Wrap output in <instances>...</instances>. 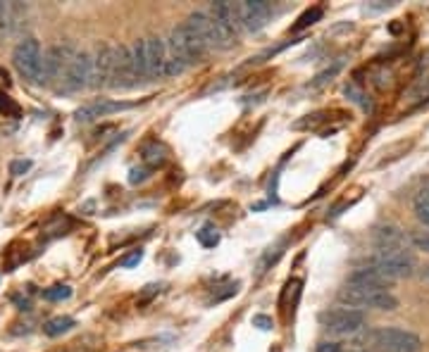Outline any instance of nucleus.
Returning <instances> with one entry per match:
<instances>
[{"label": "nucleus", "mask_w": 429, "mask_h": 352, "mask_svg": "<svg viewBox=\"0 0 429 352\" xmlns=\"http://www.w3.org/2000/svg\"><path fill=\"white\" fill-rule=\"evenodd\" d=\"M339 302L353 309H379V312H394L399 307V297L386 288H365V286H343L339 291Z\"/></svg>", "instance_id": "f257e3e1"}, {"label": "nucleus", "mask_w": 429, "mask_h": 352, "mask_svg": "<svg viewBox=\"0 0 429 352\" xmlns=\"http://www.w3.org/2000/svg\"><path fill=\"white\" fill-rule=\"evenodd\" d=\"M12 65L34 86H43V50L41 43L31 36L21 39L12 50Z\"/></svg>", "instance_id": "f03ea898"}, {"label": "nucleus", "mask_w": 429, "mask_h": 352, "mask_svg": "<svg viewBox=\"0 0 429 352\" xmlns=\"http://www.w3.org/2000/svg\"><path fill=\"white\" fill-rule=\"evenodd\" d=\"M369 266L382 271L386 279H408L415 274V257L405 248H377Z\"/></svg>", "instance_id": "7ed1b4c3"}, {"label": "nucleus", "mask_w": 429, "mask_h": 352, "mask_svg": "<svg viewBox=\"0 0 429 352\" xmlns=\"http://www.w3.org/2000/svg\"><path fill=\"white\" fill-rule=\"evenodd\" d=\"M369 345L379 352H422V338L412 331L382 326L369 333Z\"/></svg>", "instance_id": "20e7f679"}, {"label": "nucleus", "mask_w": 429, "mask_h": 352, "mask_svg": "<svg viewBox=\"0 0 429 352\" xmlns=\"http://www.w3.org/2000/svg\"><path fill=\"white\" fill-rule=\"evenodd\" d=\"M186 24L201 36V41L206 43L208 50H227V48L234 46V39L214 22L210 17V12H191Z\"/></svg>", "instance_id": "39448f33"}, {"label": "nucleus", "mask_w": 429, "mask_h": 352, "mask_svg": "<svg viewBox=\"0 0 429 352\" xmlns=\"http://www.w3.org/2000/svg\"><path fill=\"white\" fill-rule=\"evenodd\" d=\"M77 48L72 43H55L43 52V86H57L67 67L72 65Z\"/></svg>", "instance_id": "423d86ee"}, {"label": "nucleus", "mask_w": 429, "mask_h": 352, "mask_svg": "<svg viewBox=\"0 0 429 352\" xmlns=\"http://www.w3.org/2000/svg\"><path fill=\"white\" fill-rule=\"evenodd\" d=\"M320 322L329 333L353 335L365 329V314L360 309H353V307H334L329 312H322Z\"/></svg>", "instance_id": "0eeeda50"}, {"label": "nucleus", "mask_w": 429, "mask_h": 352, "mask_svg": "<svg viewBox=\"0 0 429 352\" xmlns=\"http://www.w3.org/2000/svg\"><path fill=\"white\" fill-rule=\"evenodd\" d=\"M84 88H91V55L77 48V55H74L72 65L67 67V72H64V77L60 79L55 90L62 95H69L79 93Z\"/></svg>", "instance_id": "6e6552de"}, {"label": "nucleus", "mask_w": 429, "mask_h": 352, "mask_svg": "<svg viewBox=\"0 0 429 352\" xmlns=\"http://www.w3.org/2000/svg\"><path fill=\"white\" fill-rule=\"evenodd\" d=\"M272 14H275V8L267 0H244V3H239L241 26L248 34H257V31L265 29Z\"/></svg>", "instance_id": "1a4fd4ad"}, {"label": "nucleus", "mask_w": 429, "mask_h": 352, "mask_svg": "<svg viewBox=\"0 0 429 352\" xmlns=\"http://www.w3.org/2000/svg\"><path fill=\"white\" fill-rule=\"evenodd\" d=\"M170 36H172V41L176 43V48L181 50V55L186 57V62H189V65H196V62H201L203 57L210 52L206 48V43L201 41V36H198L186 22L179 24V26H174V29L170 31Z\"/></svg>", "instance_id": "9d476101"}, {"label": "nucleus", "mask_w": 429, "mask_h": 352, "mask_svg": "<svg viewBox=\"0 0 429 352\" xmlns=\"http://www.w3.org/2000/svg\"><path fill=\"white\" fill-rule=\"evenodd\" d=\"M136 86H138V77H136V69H134L129 46H115V65H112L110 88L129 90V88H136Z\"/></svg>", "instance_id": "9b49d317"}, {"label": "nucleus", "mask_w": 429, "mask_h": 352, "mask_svg": "<svg viewBox=\"0 0 429 352\" xmlns=\"http://www.w3.org/2000/svg\"><path fill=\"white\" fill-rule=\"evenodd\" d=\"M112 65H115V46H98L91 55V88H110Z\"/></svg>", "instance_id": "f8f14e48"}, {"label": "nucleus", "mask_w": 429, "mask_h": 352, "mask_svg": "<svg viewBox=\"0 0 429 352\" xmlns=\"http://www.w3.org/2000/svg\"><path fill=\"white\" fill-rule=\"evenodd\" d=\"M210 17L227 31L232 39L244 31L241 26V17H239V3H227V0H219V3H212L210 8Z\"/></svg>", "instance_id": "ddd939ff"}, {"label": "nucleus", "mask_w": 429, "mask_h": 352, "mask_svg": "<svg viewBox=\"0 0 429 352\" xmlns=\"http://www.w3.org/2000/svg\"><path fill=\"white\" fill-rule=\"evenodd\" d=\"M131 108V103H115V100H105V98H98V100H91V103L82 105L77 112H74V117H77V121H93V119H100V117H107L112 115V112H122V110H129Z\"/></svg>", "instance_id": "4468645a"}, {"label": "nucleus", "mask_w": 429, "mask_h": 352, "mask_svg": "<svg viewBox=\"0 0 429 352\" xmlns=\"http://www.w3.org/2000/svg\"><path fill=\"white\" fill-rule=\"evenodd\" d=\"M146 41V65H148V81L165 79V39L148 36Z\"/></svg>", "instance_id": "2eb2a0df"}, {"label": "nucleus", "mask_w": 429, "mask_h": 352, "mask_svg": "<svg viewBox=\"0 0 429 352\" xmlns=\"http://www.w3.org/2000/svg\"><path fill=\"white\" fill-rule=\"evenodd\" d=\"M391 279H386L382 271H377L374 266H360L348 276V286H365V288H386L389 291Z\"/></svg>", "instance_id": "dca6fc26"}, {"label": "nucleus", "mask_w": 429, "mask_h": 352, "mask_svg": "<svg viewBox=\"0 0 429 352\" xmlns=\"http://www.w3.org/2000/svg\"><path fill=\"white\" fill-rule=\"evenodd\" d=\"M186 67H189L186 57L181 55V50L172 41V36H167L165 39V77H179Z\"/></svg>", "instance_id": "f3484780"}, {"label": "nucleus", "mask_w": 429, "mask_h": 352, "mask_svg": "<svg viewBox=\"0 0 429 352\" xmlns=\"http://www.w3.org/2000/svg\"><path fill=\"white\" fill-rule=\"evenodd\" d=\"M374 238H377V248H405V243H408V238L396 226L379 228V231L374 233Z\"/></svg>", "instance_id": "a211bd4d"}, {"label": "nucleus", "mask_w": 429, "mask_h": 352, "mask_svg": "<svg viewBox=\"0 0 429 352\" xmlns=\"http://www.w3.org/2000/svg\"><path fill=\"white\" fill-rule=\"evenodd\" d=\"M129 52H131V62H134V69H136L138 81H143V79H148V65H146V41H143V39L134 41V43L129 46Z\"/></svg>", "instance_id": "6ab92c4d"}, {"label": "nucleus", "mask_w": 429, "mask_h": 352, "mask_svg": "<svg viewBox=\"0 0 429 352\" xmlns=\"http://www.w3.org/2000/svg\"><path fill=\"white\" fill-rule=\"evenodd\" d=\"M74 326H77V322H74L72 317H55L43 324V333H46L48 338H57V335L67 333V331H72Z\"/></svg>", "instance_id": "aec40b11"}, {"label": "nucleus", "mask_w": 429, "mask_h": 352, "mask_svg": "<svg viewBox=\"0 0 429 352\" xmlns=\"http://www.w3.org/2000/svg\"><path fill=\"white\" fill-rule=\"evenodd\" d=\"M141 155L148 167H160V164H165V159H167V150H165V146H160V143H148Z\"/></svg>", "instance_id": "412c9836"}, {"label": "nucleus", "mask_w": 429, "mask_h": 352, "mask_svg": "<svg viewBox=\"0 0 429 352\" xmlns=\"http://www.w3.org/2000/svg\"><path fill=\"white\" fill-rule=\"evenodd\" d=\"M412 210H415V217L420 219L425 226H429V186L420 190L412 200Z\"/></svg>", "instance_id": "4be33fe9"}, {"label": "nucleus", "mask_w": 429, "mask_h": 352, "mask_svg": "<svg viewBox=\"0 0 429 352\" xmlns=\"http://www.w3.org/2000/svg\"><path fill=\"white\" fill-rule=\"evenodd\" d=\"M322 14H325V10H322L320 5H315V8H310V10H305V12L298 17V22L293 24V31H303V29H308V26L318 24L320 19H322Z\"/></svg>", "instance_id": "5701e85b"}, {"label": "nucleus", "mask_w": 429, "mask_h": 352, "mask_svg": "<svg viewBox=\"0 0 429 352\" xmlns=\"http://www.w3.org/2000/svg\"><path fill=\"white\" fill-rule=\"evenodd\" d=\"M196 238H198V243H201L203 248H214V245L219 243V231L214 226H210V224H206V226L196 233Z\"/></svg>", "instance_id": "b1692460"}, {"label": "nucleus", "mask_w": 429, "mask_h": 352, "mask_svg": "<svg viewBox=\"0 0 429 352\" xmlns=\"http://www.w3.org/2000/svg\"><path fill=\"white\" fill-rule=\"evenodd\" d=\"M69 295H72V288L69 286H53L43 291V300H48V302H62V300H67Z\"/></svg>", "instance_id": "393cba45"}, {"label": "nucleus", "mask_w": 429, "mask_h": 352, "mask_svg": "<svg viewBox=\"0 0 429 352\" xmlns=\"http://www.w3.org/2000/svg\"><path fill=\"white\" fill-rule=\"evenodd\" d=\"M29 169H31V159H12V164H10V174L15 176L26 174Z\"/></svg>", "instance_id": "a878e982"}, {"label": "nucleus", "mask_w": 429, "mask_h": 352, "mask_svg": "<svg viewBox=\"0 0 429 352\" xmlns=\"http://www.w3.org/2000/svg\"><path fill=\"white\" fill-rule=\"evenodd\" d=\"M150 176V169L146 167H134L131 172H129V184H143Z\"/></svg>", "instance_id": "bb28decb"}, {"label": "nucleus", "mask_w": 429, "mask_h": 352, "mask_svg": "<svg viewBox=\"0 0 429 352\" xmlns=\"http://www.w3.org/2000/svg\"><path fill=\"white\" fill-rule=\"evenodd\" d=\"M0 112H3V115H19V108H17V103H12V100L8 98V95L0 93Z\"/></svg>", "instance_id": "cd10ccee"}, {"label": "nucleus", "mask_w": 429, "mask_h": 352, "mask_svg": "<svg viewBox=\"0 0 429 352\" xmlns=\"http://www.w3.org/2000/svg\"><path fill=\"white\" fill-rule=\"evenodd\" d=\"M141 260H143V250H134L131 255H127V257L122 260V266H125V269H131V266H136Z\"/></svg>", "instance_id": "c85d7f7f"}, {"label": "nucleus", "mask_w": 429, "mask_h": 352, "mask_svg": "<svg viewBox=\"0 0 429 352\" xmlns=\"http://www.w3.org/2000/svg\"><path fill=\"white\" fill-rule=\"evenodd\" d=\"M339 67H341V62H336V65L331 67V69H327V72L318 74V77H315V86H322V84H327V81H329V79L334 77L336 72H339Z\"/></svg>", "instance_id": "c756f323"}, {"label": "nucleus", "mask_w": 429, "mask_h": 352, "mask_svg": "<svg viewBox=\"0 0 429 352\" xmlns=\"http://www.w3.org/2000/svg\"><path fill=\"white\" fill-rule=\"evenodd\" d=\"M253 324L257 329H262V331H270L272 329V319L270 317H265V314H255L253 317Z\"/></svg>", "instance_id": "7c9ffc66"}, {"label": "nucleus", "mask_w": 429, "mask_h": 352, "mask_svg": "<svg viewBox=\"0 0 429 352\" xmlns=\"http://www.w3.org/2000/svg\"><path fill=\"white\" fill-rule=\"evenodd\" d=\"M318 352H341V345L334 343V340H325V343L318 345Z\"/></svg>", "instance_id": "2f4dec72"}, {"label": "nucleus", "mask_w": 429, "mask_h": 352, "mask_svg": "<svg viewBox=\"0 0 429 352\" xmlns=\"http://www.w3.org/2000/svg\"><path fill=\"white\" fill-rule=\"evenodd\" d=\"M410 243L417 245V248H422V250H429V236H412Z\"/></svg>", "instance_id": "473e14b6"}, {"label": "nucleus", "mask_w": 429, "mask_h": 352, "mask_svg": "<svg viewBox=\"0 0 429 352\" xmlns=\"http://www.w3.org/2000/svg\"><path fill=\"white\" fill-rule=\"evenodd\" d=\"M10 3H0V17H5V12H8Z\"/></svg>", "instance_id": "72a5a7b5"}, {"label": "nucleus", "mask_w": 429, "mask_h": 352, "mask_svg": "<svg viewBox=\"0 0 429 352\" xmlns=\"http://www.w3.org/2000/svg\"><path fill=\"white\" fill-rule=\"evenodd\" d=\"M351 352H363V350H351Z\"/></svg>", "instance_id": "f704fd0d"}, {"label": "nucleus", "mask_w": 429, "mask_h": 352, "mask_svg": "<svg viewBox=\"0 0 429 352\" xmlns=\"http://www.w3.org/2000/svg\"><path fill=\"white\" fill-rule=\"evenodd\" d=\"M427 279H429V269H427Z\"/></svg>", "instance_id": "c9c22d12"}]
</instances>
